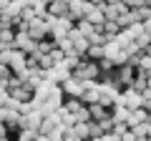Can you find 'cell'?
Wrapping results in <instances>:
<instances>
[{
	"label": "cell",
	"mask_w": 151,
	"mask_h": 141,
	"mask_svg": "<svg viewBox=\"0 0 151 141\" xmlns=\"http://www.w3.org/2000/svg\"><path fill=\"white\" fill-rule=\"evenodd\" d=\"M38 48V40L33 38L30 33H15V40H13V50H20V53H33V50Z\"/></svg>",
	"instance_id": "obj_1"
},
{
	"label": "cell",
	"mask_w": 151,
	"mask_h": 141,
	"mask_svg": "<svg viewBox=\"0 0 151 141\" xmlns=\"http://www.w3.org/2000/svg\"><path fill=\"white\" fill-rule=\"evenodd\" d=\"M60 86H63L65 96H78V98H81V93L86 91V86H83V81H81V78H76V76H70L68 81H63Z\"/></svg>",
	"instance_id": "obj_2"
},
{
	"label": "cell",
	"mask_w": 151,
	"mask_h": 141,
	"mask_svg": "<svg viewBox=\"0 0 151 141\" xmlns=\"http://www.w3.org/2000/svg\"><path fill=\"white\" fill-rule=\"evenodd\" d=\"M33 35L35 40H43V38H48L50 35V30H48V23L43 20V18H35V20L30 23V30H28Z\"/></svg>",
	"instance_id": "obj_3"
},
{
	"label": "cell",
	"mask_w": 151,
	"mask_h": 141,
	"mask_svg": "<svg viewBox=\"0 0 151 141\" xmlns=\"http://www.w3.org/2000/svg\"><path fill=\"white\" fill-rule=\"evenodd\" d=\"M136 65H131V63H126V65H119V73H116V78H119L121 83H124L126 88L131 86V83H134V78H136Z\"/></svg>",
	"instance_id": "obj_4"
},
{
	"label": "cell",
	"mask_w": 151,
	"mask_h": 141,
	"mask_svg": "<svg viewBox=\"0 0 151 141\" xmlns=\"http://www.w3.org/2000/svg\"><path fill=\"white\" fill-rule=\"evenodd\" d=\"M68 0H50V5H48V13H53L55 18H63L68 15Z\"/></svg>",
	"instance_id": "obj_5"
},
{
	"label": "cell",
	"mask_w": 151,
	"mask_h": 141,
	"mask_svg": "<svg viewBox=\"0 0 151 141\" xmlns=\"http://www.w3.org/2000/svg\"><path fill=\"white\" fill-rule=\"evenodd\" d=\"M81 101L86 103V106H91V103L101 101V88H98V83H96V86H91V88H86V91L81 93Z\"/></svg>",
	"instance_id": "obj_6"
},
{
	"label": "cell",
	"mask_w": 151,
	"mask_h": 141,
	"mask_svg": "<svg viewBox=\"0 0 151 141\" xmlns=\"http://www.w3.org/2000/svg\"><path fill=\"white\" fill-rule=\"evenodd\" d=\"M101 30H103V33L108 35V40H113V38H116V35H119L121 30H124V28H121V25H119L116 20H106V23L101 25Z\"/></svg>",
	"instance_id": "obj_7"
},
{
	"label": "cell",
	"mask_w": 151,
	"mask_h": 141,
	"mask_svg": "<svg viewBox=\"0 0 151 141\" xmlns=\"http://www.w3.org/2000/svg\"><path fill=\"white\" fill-rule=\"evenodd\" d=\"M88 111H91V119H96V121H101L103 116L111 114V111H108L103 103H98V101H96V103H91V106H88Z\"/></svg>",
	"instance_id": "obj_8"
},
{
	"label": "cell",
	"mask_w": 151,
	"mask_h": 141,
	"mask_svg": "<svg viewBox=\"0 0 151 141\" xmlns=\"http://www.w3.org/2000/svg\"><path fill=\"white\" fill-rule=\"evenodd\" d=\"M86 18H88V20H91V23H93V25H96V30H101V25H103V23H106V15H103V13L98 10V8H93V10L88 13Z\"/></svg>",
	"instance_id": "obj_9"
},
{
	"label": "cell",
	"mask_w": 151,
	"mask_h": 141,
	"mask_svg": "<svg viewBox=\"0 0 151 141\" xmlns=\"http://www.w3.org/2000/svg\"><path fill=\"white\" fill-rule=\"evenodd\" d=\"M88 136H91V139H101V136H103V126H101V121H96V119L88 121Z\"/></svg>",
	"instance_id": "obj_10"
},
{
	"label": "cell",
	"mask_w": 151,
	"mask_h": 141,
	"mask_svg": "<svg viewBox=\"0 0 151 141\" xmlns=\"http://www.w3.org/2000/svg\"><path fill=\"white\" fill-rule=\"evenodd\" d=\"M119 50H121V45H119V40H116V38L108 40V43L103 45V55H108V58H116V55H119Z\"/></svg>",
	"instance_id": "obj_11"
},
{
	"label": "cell",
	"mask_w": 151,
	"mask_h": 141,
	"mask_svg": "<svg viewBox=\"0 0 151 141\" xmlns=\"http://www.w3.org/2000/svg\"><path fill=\"white\" fill-rule=\"evenodd\" d=\"M76 28H78V30H81L83 35H86V38H88V35H91L93 30H96V25H93V23L88 20V18H81V20L76 23Z\"/></svg>",
	"instance_id": "obj_12"
},
{
	"label": "cell",
	"mask_w": 151,
	"mask_h": 141,
	"mask_svg": "<svg viewBox=\"0 0 151 141\" xmlns=\"http://www.w3.org/2000/svg\"><path fill=\"white\" fill-rule=\"evenodd\" d=\"M86 55H88L91 60H101V58H103V45H88Z\"/></svg>",
	"instance_id": "obj_13"
},
{
	"label": "cell",
	"mask_w": 151,
	"mask_h": 141,
	"mask_svg": "<svg viewBox=\"0 0 151 141\" xmlns=\"http://www.w3.org/2000/svg\"><path fill=\"white\" fill-rule=\"evenodd\" d=\"M73 131H76L78 139H91V136H88V124H86V121H78V124L73 126Z\"/></svg>",
	"instance_id": "obj_14"
},
{
	"label": "cell",
	"mask_w": 151,
	"mask_h": 141,
	"mask_svg": "<svg viewBox=\"0 0 151 141\" xmlns=\"http://www.w3.org/2000/svg\"><path fill=\"white\" fill-rule=\"evenodd\" d=\"M98 65H101V70H103V73H108V70H113V68H116L113 58H108V55H103V58L98 60Z\"/></svg>",
	"instance_id": "obj_15"
},
{
	"label": "cell",
	"mask_w": 151,
	"mask_h": 141,
	"mask_svg": "<svg viewBox=\"0 0 151 141\" xmlns=\"http://www.w3.org/2000/svg\"><path fill=\"white\" fill-rule=\"evenodd\" d=\"M124 30H129L131 35H134V40H136V38H139V35H141V33H144V23L139 20V23H134V25H129V28H124Z\"/></svg>",
	"instance_id": "obj_16"
},
{
	"label": "cell",
	"mask_w": 151,
	"mask_h": 141,
	"mask_svg": "<svg viewBox=\"0 0 151 141\" xmlns=\"http://www.w3.org/2000/svg\"><path fill=\"white\" fill-rule=\"evenodd\" d=\"M10 76H13V68H10V63H3V60H0V81H8Z\"/></svg>",
	"instance_id": "obj_17"
},
{
	"label": "cell",
	"mask_w": 151,
	"mask_h": 141,
	"mask_svg": "<svg viewBox=\"0 0 151 141\" xmlns=\"http://www.w3.org/2000/svg\"><path fill=\"white\" fill-rule=\"evenodd\" d=\"M149 43H151V33H146V30H144V33L139 35V38H136V45H139V48L144 50V48H146Z\"/></svg>",
	"instance_id": "obj_18"
},
{
	"label": "cell",
	"mask_w": 151,
	"mask_h": 141,
	"mask_svg": "<svg viewBox=\"0 0 151 141\" xmlns=\"http://www.w3.org/2000/svg\"><path fill=\"white\" fill-rule=\"evenodd\" d=\"M136 15H139V20H141V23L149 20V18H151V5H141L139 10H136Z\"/></svg>",
	"instance_id": "obj_19"
},
{
	"label": "cell",
	"mask_w": 151,
	"mask_h": 141,
	"mask_svg": "<svg viewBox=\"0 0 151 141\" xmlns=\"http://www.w3.org/2000/svg\"><path fill=\"white\" fill-rule=\"evenodd\" d=\"M76 119H78V121H86V124H88V121H91V111H88V106H83V109L76 114Z\"/></svg>",
	"instance_id": "obj_20"
},
{
	"label": "cell",
	"mask_w": 151,
	"mask_h": 141,
	"mask_svg": "<svg viewBox=\"0 0 151 141\" xmlns=\"http://www.w3.org/2000/svg\"><path fill=\"white\" fill-rule=\"evenodd\" d=\"M121 3H124L129 10H139V8L144 5V0H121Z\"/></svg>",
	"instance_id": "obj_21"
},
{
	"label": "cell",
	"mask_w": 151,
	"mask_h": 141,
	"mask_svg": "<svg viewBox=\"0 0 151 141\" xmlns=\"http://www.w3.org/2000/svg\"><path fill=\"white\" fill-rule=\"evenodd\" d=\"M144 30H146V33H151V18H149V20H144Z\"/></svg>",
	"instance_id": "obj_22"
},
{
	"label": "cell",
	"mask_w": 151,
	"mask_h": 141,
	"mask_svg": "<svg viewBox=\"0 0 151 141\" xmlns=\"http://www.w3.org/2000/svg\"><path fill=\"white\" fill-rule=\"evenodd\" d=\"M144 50H146V53H149V55H151V43H149V45H146V48H144Z\"/></svg>",
	"instance_id": "obj_23"
},
{
	"label": "cell",
	"mask_w": 151,
	"mask_h": 141,
	"mask_svg": "<svg viewBox=\"0 0 151 141\" xmlns=\"http://www.w3.org/2000/svg\"><path fill=\"white\" fill-rule=\"evenodd\" d=\"M149 88H151V73H149Z\"/></svg>",
	"instance_id": "obj_24"
},
{
	"label": "cell",
	"mask_w": 151,
	"mask_h": 141,
	"mask_svg": "<svg viewBox=\"0 0 151 141\" xmlns=\"http://www.w3.org/2000/svg\"><path fill=\"white\" fill-rule=\"evenodd\" d=\"M106 3H119V0H106Z\"/></svg>",
	"instance_id": "obj_25"
},
{
	"label": "cell",
	"mask_w": 151,
	"mask_h": 141,
	"mask_svg": "<svg viewBox=\"0 0 151 141\" xmlns=\"http://www.w3.org/2000/svg\"><path fill=\"white\" fill-rule=\"evenodd\" d=\"M146 109H149V114H151V103H149V106H146Z\"/></svg>",
	"instance_id": "obj_26"
}]
</instances>
